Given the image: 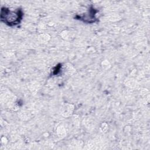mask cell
Instances as JSON below:
<instances>
[{"instance_id": "6da1fadb", "label": "cell", "mask_w": 150, "mask_h": 150, "mask_svg": "<svg viewBox=\"0 0 150 150\" xmlns=\"http://www.w3.org/2000/svg\"><path fill=\"white\" fill-rule=\"evenodd\" d=\"M22 12L21 10L12 11L6 8H2L1 19L6 24L12 26L18 24L22 18Z\"/></svg>"}]
</instances>
